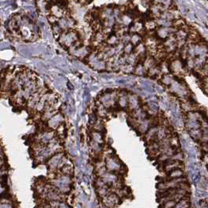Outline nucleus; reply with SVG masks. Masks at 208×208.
I'll return each mask as SVG.
<instances>
[{"label": "nucleus", "instance_id": "nucleus-1", "mask_svg": "<svg viewBox=\"0 0 208 208\" xmlns=\"http://www.w3.org/2000/svg\"><path fill=\"white\" fill-rule=\"evenodd\" d=\"M182 171L180 170H178V169H174L173 171L170 173V178H181V176L182 175Z\"/></svg>", "mask_w": 208, "mask_h": 208}, {"label": "nucleus", "instance_id": "nucleus-2", "mask_svg": "<svg viewBox=\"0 0 208 208\" xmlns=\"http://www.w3.org/2000/svg\"><path fill=\"white\" fill-rule=\"evenodd\" d=\"M189 207V204H188V202L186 200L184 201H181L180 203H176L175 205V208H188Z\"/></svg>", "mask_w": 208, "mask_h": 208}, {"label": "nucleus", "instance_id": "nucleus-3", "mask_svg": "<svg viewBox=\"0 0 208 208\" xmlns=\"http://www.w3.org/2000/svg\"><path fill=\"white\" fill-rule=\"evenodd\" d=\"M176 201L174 200H170V201H167L166 203H164V208H172L173 206H175L176 205Z\"/></svg>", "mask_w": 208, "mask_h": 208}]
</instances>
